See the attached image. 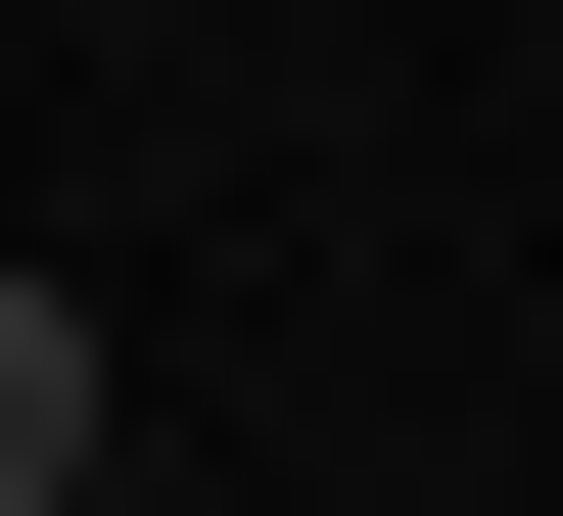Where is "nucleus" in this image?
Here are the masks:
<instances>
[{
  "mask_svg": "<svg viewBox=\"0 0 563 516\" xmlns=\"http://www.w3.org/2000/svg\"><path fill=\"white\" fill-rule=\"evenodd\" d=\"M95 516H141V470H95Z\"/></svg>",
  "mask_w": 563,
  "mask_h": 516,
  "instance_id": "f03ea898",
  "label": "nucleus"
},
{
  "mask_svg": "<svg viewBox=\"0 0 563 516\" xmlns=\"http://www.w3.org/2000/svg\"><path fill=\"white\" fill-rule=\"evenodd\" d=\"M141 422H95V282H0V516H95Z\"/></svg>",
  "mask_w": 563,
  "mask_h": 516,
  "instance_id": "f257e3e1",
  "label": "nucleus"
}]
</instances>
